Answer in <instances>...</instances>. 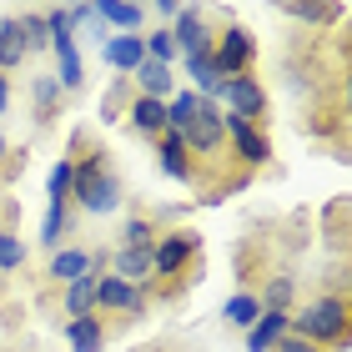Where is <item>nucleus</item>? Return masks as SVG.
Listing matches in <instances>:
<instances>
[{"label": "nucleus", "mask_w": 352, "mask_h": 352, "mask_svg": "<svg viewBox=\"0 0 352 352\" xmlns=\"http://www.w3.org/2000/svg\"><path fill=\"white\" fill-rule=\"evenodd\" d=\"M287 332H292V312H262L257 322L247 327V352H272Z\"/></svg>", "instance_id": "14"}, {"label": "nucleus", "mask_w": 352, "mask_h": 352, "mask_svg": "<svg viewBox=\"0 0 352 352\" xmlns=\"http://www.w3.org/2000/svg\"><path fill=\"white\" fill-rule=\"evenodd\" d=\"M338 56H342V66L352 71V15L342 21V30H338Z\"/></svg>", "instance_id": "31"}, {"label": "nucleus", "mask_w": 352, "mask_h": 352, "mask_svg": "<svg viewBox=\"0 0 352 352\" xmlns=\"http://www.w3.org/2000/svg\"><path fill=\"white\" fill-rule=\"evenodd\" d=\"M282 15H292V21H302V25H338V21H347L342 6H282Z\"/></svg>", "instance_id": "24"}, {"label": "nucleus", "mask_w": 352, "mask_h": 352, "mask_svg": "<svg viewBox=\"0 0 352 352\" xmlns=\"http://www.w3.org/2000/svg\"><path fill=\"white\" fill-rule=\"evenodd\" d=\"M71 166H76V186H71V201L81 206V212H116V206L126 201L121 191V176L116 166H111V156L91 141V131L81 126V131H71Z\"/></svg>", "instance_id": "1"}, {"label": "nucleus", "mask_w": 352, "mask_h": 352, "mask_svg": "<svg viewBox=\"0 0 352 352\" xmlns=\"http://www.w3.org/2000/svg\"><path fill=\"white\" fill-rule=\"evenodd\" d=\"M292 338L322 347V352H347L352 347V302L338 292H317L292 312Z\"/></svg>", "instance_id": "2"}, {"label": "nucleus", "mask_w": 352, "mask_h": 352, "mask_svg": "<svg viewBox=\"0 0 352 352\" xmlns=\"http://www.w3.org/2000/svg\"><path fill=\"white\" fill-rule=\"evenodd\" d=\"M131 86H136V96H151V101H171V96H176V71L146 56V60H141V66L131 71Z\"/></svg>", "instance_id": "11"}, {"label": "nucleus", "mask_w": 352, "mask_h": 352, "mask_svg": "<svg viewBox=\"0 0 352 352\" xmlns=\"http://www.w3.org/2000/svg\"><path fill=\"white\" fill-rule=\"evenodd\" d=\"M171 41H176V51L186 56H206L212 51V41H217V30H212V15H206L201 6H182V15L171 21Z\"/></svg>", "instance_id": "6"}, {"label": "nucleus", "mask_w": 352, "mask_h": 352, "mask_svg": "<svg viewBox=\"0 0 352 352\" xmlns=\"http://www.w3.org/2000/svg\"><path fill=\"white\" fill-rule=\"evenodd\" d=\"M6 156H10V141H6V136H0V166H6Z\"/></svg>", "instance_id": "36"}, {"label": "nucleus", "mask_w": 352, "mask_h": 352, "mask_svg": "<svg viewBox=\"0 0 352 352\" xmlns=\"http://www.w3.org/2000/svg\"><path fill=\"white\" fill-rule=\"evenodd\" d=\"M146 56L151 60H162V66H171V60H182V51H176V41H171V25H156V30H146Z\"/></svg>", "instance_id": "26"}, {"label": "nucleus", "mask_w": 352, "mask_h": 352, "mask_svg": "<svg viewBox=\"0 0 352 352\" xmlns=\"http://www.w3.org/2000/svg\"><path fill=\"white\" fill-rule=\"evenodd\" d=\"M126 121H131V131H136V136L162 141V136H166V101H151V96H131V106H126Z\"/></svg>", "instance_id": "12"}, {"label": "nucleus", "mask_w": 352, "mask_h": 352, "mask_svg": "<svg viewBox=\"0 0 352 352\" xmlns=\"http://www.w3.org/2000/svg\"><path fill=\"white\" fill-rule=\"evenodd\" d=\"M6 106H10V76L0 71V116H6Z\"/></svg>", "instance_id": "35"}, {"label": "nucleus", "mask_w": 352, "mask_h": 352, "mask_svg": "<svg viewBox=\"0 0 352 352\" xmlns=\"http://www.w3.org/2000/svg\"><path fill=\"white\" fill-rule=\"evenodd\" d=\"M156 236H162V221H156L151 212H136V217L121 227V247H141V252H151V247H156Z\"/></svg>", "instance_id": "21"}, {"label": "nucleus", "mask_w": 352, "mask_h": 352, "mask_svg": "<svg viewBox=\"0 0 352 352\" xmlns=\"http://www.w3.org/2000/svg\"><path fill=\"white\" fill-rule=\"evenodd\" d=\"M221 317H227L232 327H242V332H247V327L262 317V302H257V292H247V287H242V292H236V297L227 302V307H221Z\"/></svg>", "instance_id": "23"}, {"label": "nucleus", "mask_w": 352, "mask_h": 352, "mask_svg": "<svg viewBox=\"0 0 352 352\" xmlns=\"http://www.w3.org/2000/svg\"><path fill=\"white\" fill-rule=\"evenodd\" d=\"M0 282H6V277H0Z\"/></svg>", "instance_id": "37"}, {"label": "nucleus", "mask_w": 352, "mask_h": 352, "mask_svg": "<svg viewBox=\"0 0 352 352\" xmlns=\"http://www.w3.org/2000/svg\"><path fill=\"white\" fill-rule=\"evenodd\" d=\"M131 96H136V86H131V81H126V76H121V81H116V86L106 91V101H101V116H106V121L126 116V106H131Z\"/></svg>", "instance_id": "29"}, {"label": "nucleus", "mask_w": 352, "mask_h": 352, "mask_svg": "<svg viewBox=\"0 0 352 352\" xmlns=\"http://www.w3.org/2000/svg\"><path fill=\"white\" fill-rule=\"evenodd\" d=\"M66 342H71V352H101L106 347V322L101 317H71L66 322Z\"/></svg>", "instance_id": "16"}, {"label": "nucleus", "mask_w": 352, "mask_h": 352, "mask_svg": "<svg viewBox=\"0 0 352 352\" xmlns=\"http://www.w3.org/2000/svg\"><path fill=\"white\" fill-rule=\"evenodd\" d=\"M96 15H101V25H121L126 36H136V30L146 25V10H141V6H126V0H101Z\"/></svg>", "instance_id": "20"}, {"label": "nucleus", "mask_w": 352, "mask_h": 352, "mask_svg": "<svg viewBox=\"0 0 352 352\" xmlns=\"http://www.w3.org/2000/svg\"><path fill=\"white\" fill-rule=\"evenodd\" d=\"M101 60L111 71L131 76L141 60H146V41H141V36H111V41H101Z\"/></svg>", "instance_id": "13"}, {"label": "nucleus", "mask_w": 352, "mask_h": 352, "mask_svg": "<svg viewBox=\"0 0 352 352\" xmlns=\"http://www.w3.org/2000/svg\"><path fill=\"white\" fill-rule=\"evenodd\" d=\"M21 36H25V51H30V56L51 45V25H45V10H30V15H21Z\"/></svg>", "instance_id": "27"}, {"label": "nucleus", "mask_w": 352, "mask_h": 352, "mask_svg": "<svg viewBox=\"0 0 352 352\" xmlns=\"http://www.w3.org/2000/svg\"><path fill=\"white\" fill-rule=\"evenodd\" d=\"M25 166H30V151H25V146H10L6 166H0V182H15V176H21Z\"/></svg>", "instance_id": "30"}, {"label": "nucleus", "mask_w": 352, "mask_h": 352, "mask_svg": "<svg viewBox=\"0 0 352 352\" xmlns=\"http://www.w3.org/2000/svg\"><path fill=\"white\" fill-rule=\"evenodd\" d=\"M262 302V312H292V297H297V272L282 267V272H267V277L252 287Z\"/></svg>", "instance_id": "10"}, {"label": "nucleus", "mask_w": 352, "mask_h": 352, "mask_svg": "<svg viewBox=\"0 0 352 352\" xmlns=\"http://www.w3.org/2000/svg\"><path fill=\"white\" fill-rule=\"evenodd\" d=\"M332 96H338V106H342L347 116H352V71H342V81L332 86Z\"/></svg>", "instance_id": "32"}, {"label": "nucleus", "mask_w": 352, "mask_h": 352, "mask_svg": "<svg viewBox=\"0 0 352 352\" xmlns=\"http://www.w3.org/2000/svg\"><path fill=\"white\" fill-rule=\"evenodd\" d=\"M221 116H227V111H221ZM227 146H232V162L242 171H252V176L272 162V136L262 131V126H247L236 116H227Z\"/></svg>", "instance_id": "5"}, {"label": "nucleus", "mask_w": 352, "mask_h": 352, "mask_svg": "<svg viewBox=\"0 0 352 352\" xmlns=\"http://www.w3.org/2000/svg\"><path fill=\"white\" fill-rule=\"evenodd\" d=\"M25 36H21V15H6L0 21V71H21L25 66Z\"/></svg>", "instance_id": "17"}, {"label": "nucleus", "mask_w": 352, "mask_h": 352, "mask_svg": "<svg viewBox=\"0 0 352 352\" xmlns=\"http://www.w3.org/2000/svg\"><path fill=\"white\" fill-rule=\"evenodd\" d=\"M111 267H116V277L126 282V287H146L151 292V252H141V247H121L116 257H111Z\"/></svg>", "instance_id": "15"}, {"label": "nucleus", "mask_w": 352, "mask_h": 352, "mask_svg": "<svg viewBox=\"0 0 352 352\" xmlns=\"http://www.w3.org/2000/svg\"><path fill=\"white\" fill-rule=\"evenodd\" d=\"M317 232L338 257H352V197H332L317 217Z\"/></svg>", "instance_id": "8"}, {"label": "nucleus", "mask_w": 352, "mask_h": 352, "mask_svg": "<svg viewBox=\"0 0 352 352\" xmlns=\"http://www.w3.org/2000/svg\"><path fill=\"white\" fill-rule=\"evenodd\" d=\"M86 267H91V252L66 247V252H56V257H51V272H45V282H51V287H71L76 277H86Z\"/></svg>", "instance_id": "19"}, {"label": "nucleus", "mask_w": 352, "mask_h": 352, "mask_svg": "<svg viewBox=\"0 0 352 352\" xmlns=\"http://www.w3.org/2000/svg\"><path fill=\"white\" fill-rule=\"evenodd\" d=\"M60 81L56 76H36V81H30V106H36V121L41 126H51L56 116H60Z\"/></svg>", "instance_id": "18"}, {"label": "nucleus", "mask_w": 352, "mask_h": 352, "mask_svg": "<svg viewBox=\"0 0 352 352\" xmlns=\"http://www.w3.org/2000/svg\"><path fill=\"white\" fill-rule=\"evenodd\" d=\"M71 227V201H45V221H41V242L60 252V236Z\"/></svg>", "instance_id": "22"}, {"label": "nucleus", "mask_w": 352, "mask_h": 352, "mask_svg": "<svg viewBox=\"0 0 352 352\" xmlns=\"http://www.w3.org/2000/svg\"><path fill=\"white\" fill-rule=\"evenodd\" d=\"M101 277H106V252H96L91 267H86V277H76L71 287H60V312H66V322L96 312V282H101Z\"/></svg>", "instance_id": "7"}, {"label": "nucleus", "mask_w": 352, "mask_h": 352, "mask_svg": "<svg viewBox=\"0 0 352 352\" xmlns=\"http://www.w3.org/2000/svg\"><path fill=\"white\" fill-rule=\"evenodd\" d=\"M217 106L227 111V116L247 121V126H262V131H267L272 101H267V86L257 81V76H236V81H227V86H221V96H217Z\"/></svg>", "instance_id": "4"}, {"label": "nucleus", "mask_w": 352, "mask_h": 352, "mask_svg": "<svg viewBox=\"0 0 352 352\" xmlns=\"http://www.w3.org/2000/svg\"><path fill=\"white\" fill-rule=\"evenodd\" d=\"M71 186H76V166H71V156H60L51 176H45V201H71Z\"/></svg>", "instance_id": "25"}, {"label": "nucleus", "mask_w": 352, "mask_h": 352, "mask_svg": "<svg viewBox=\"0 0 352 352\" xmlns=\"http://www.w3.org/2000/svg\"><path fill=\"white\" fill-rule=\"evenodd\" d=\"M156 15H162V21H176V15H182V0H156Z\"/></svg>", "instance_id": "34"}, {"label": "nucleus", "mask_w": 352, "mask_h": 352, "mask_svg": "<svg viewBox=\"0 0 352 352\" xmlns=\"http://www.w3.org/2000/svg\"><path fill=\"white\" fill-rule=\"evenodd\" d=\"M25 267V242L15 227H0V272H21Z\"/></svg>", "instance_id": "28"}, {"label": "nucleus", "mask_w": 352, "mask_h": 352, "mask_svg": "<svg viewBox=\"0 0 352 352\" xmlns=\"http://www.w3.org/2000/svg\"><path fill=\"white\" fill-rule=\"evenodd\" d=\"M272 352H322V347H312V342H302V338H292V332H287V338L272 347Z\"/></svg>", "instance_id": "33"}, {"label": "nucleus", "mask_w": 352, "mask_h": 352, "mask_svg": "<svg viewBox=\"0 0 352 352\" xmlns=\"http://www.w3.org/2000/svg\"><path fill=\"white\" fill-rule=\"evenodd\" d=\"M156 156H162V171L171 176V182H182V186H201L206 182L201 166H197V156L186 151V141L176 136V131H166L162 141H156Z\"/></svg>", "instance_id": "9"}, {"label": "nucleus", "mask_w": 352, "mask_h": 352, "mask_svg": "<svg viewBox=\"0 0 352 352\" xmlns=\"http://www.w3.org/2000/svg\"><path fill=\"white\" fill-rule=\"evenodd\" d=\"M212 66L221 81H236V76H252V66H257V36H252L247 25H236L227 21L217 30V41H212Z\"/></svg>", "instance_id": "3"}]
</instances>
